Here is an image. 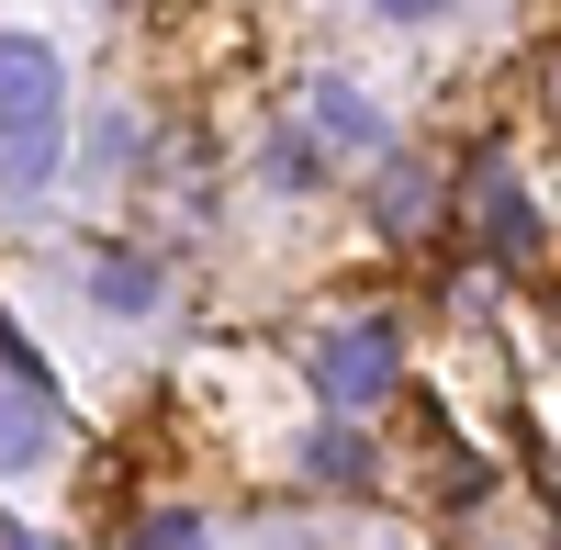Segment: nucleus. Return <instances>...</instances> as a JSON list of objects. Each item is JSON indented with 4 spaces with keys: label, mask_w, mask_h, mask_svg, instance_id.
<instances>
[{
    "label": "nucleus",
    "mask_w": 561,
    "mask_h": 550,
    "mask_svg": "<svg viewBox=\"0 0 561 550\" xmlns=\"http://www.w3.org/2000/svg\"><path fill=\"white\" fill-rule=\"evenodd\" d=\"M270 192H314V180H325V147H314V135H270Z\"/></svg>",
    "instance_id": "7"
},
{
    "label": "nucleus",
    "mask_w": 561,
    "mask_h": 550,
    "mask_svg": "<svg viewBox=\"0 0 561 550\" xmlns=\"http://www.w3.org/2000/svg\"><path fill=\"white\" fill-rule=\"evenodd\" d=\"M45 461H57V393L12 371L0 382V472H45Z\"/></svg>",
    "instance_id": "4"
},
{
    "label": "nucleus",
    "mask_w": 561,
    "mask_h": 550,
    "mask_svg": "<svg viewBox=\"0 0 561 550\" xmlns=\"http://www.w3.org/2000/svg\"><path fill=\"white\" fill-rule=\"evenodd\" d=\"M304 472H314V483H370V449H359L348 427H325V438L304 449Z\"/></svg>",
    "instance_id": "8"
},
{
    "label": "nucleus",
    "mask_w": 561,
    "mask_h": 550,
    "mask_svg": "<svg viewBox=\"0 0 561 550\" xmlns=\"http://www.w3.org/2000/svg\"><path fill=\"white\" fill-rule=\"evenodd\" d=\"M460 214H472V237L494 259H528L539 248V203H528V180L505 169V158H472V180H460Z\"/></svg>",
    "instance_id": "3"
},
{
    "label": "nucleus",
    "mask_w": 561,
    "mask_h": 550,
    "mask_svg": "<svg viewBox=\"0 0 561 550\" xmlns=\"http://www.w3.org/2000/svg\"><path fill=\"white\" fill-rule=\"evenodd\" d=\"M370 12H382V23H438L449 0H370Z\"/></svg>",
    "instance_id": "11"
},
{
    "label": "nucleus",
    "mask_w": 561,
    "mask_h": 550,
    "mask_svg": "<svg viewBox=\"0 0 561 550\" xmlns=\"http://www.w3.org/2000/svg\"><path fill=\"white\" fill-rule=\"evenodd\" d=\"M304 113L337 135V147H359V158H382L393 147V124H382V102H359V90L337 79V68H314V90H304Z\"/></svg>",
    "instance_id": "5"
},
{
    "label": "nucleus",
    "mask_w": 561,
    "mask_h": 550,
    "mask_svg": "<svg viewBox=\"0 0 561 550\" xmlns=\"http://www.w3.org/2000/svg\"><path fill=\"white\" fill-rule=\"evenodd\" d=\"M124 550H203V517H192V506H158V517H135Z\"/></svg>",
    "instance_id": "9"
},
{
    "label": "nucleus",
    "mask_w": 561,
    "mask_h": 550,
    "mask_svg": "<svg viewBox=\"0 0 561 550\" xmlns=\"http://www.w3.org/2000/svg\"><path fill=\"white\" fill-rule=\"evenodd\" d=\"M404 371V337H393V314H337V326L314 337V393L337 404V416H359V404H382Z\"/></svg>",
    "instance_id": "2"
},
{
    "label": "nucleus",
    "mask_w": 561,
    "mask_h": 550,
    "mask_svg": "<svg viewBox=\"0 0 561 550\" xmlns=\"http://www.w3.org/2000/svg\"><path fill=\"white\" fill-rule=\"evenodd\" d=\"M0 158H12L23 192H45L68 158V68L34 34H0Z\"/></svg>",
    "instance_id": "1"
},
{
    "label": "nucleus",
    "mask_w": 561,
    "mask_h": 550,
    "mask_svg": "<svg viewBox=\"0 0 561 550\" xmlns=\"http://www.w3.org/2000/svg\"><path fill=\"white\" fill-rule=\"evenodd\" d=\"M382 225H393V237L427 225V180H415V169H382Z\"/></svg>",
    "instance_id": "10"
},
{
    "label": "nucleus",
    "mask_w": 561,
    "mask_h": 550,
    "mask_svg": "<svg viewBox=\"0 0 561 550\" xmlns=\"http://www.w3.org/2000/svg\"><path fill=\"white\" fill-rule=\"evenodd\" d=\"M169 282H158V259H135V248H113V259H90V303L102 314H147Z\"/></svg>",
    "instance_id": "6"
},
{
    "label": "nucleus",
    "mask_w": 561,
    "mask_h": 550,
    "mask_svg": "<svg viewBox=\"0 0 561 550\" xmlns=\"http://www.w3.org/2000/svg\"><path fill=\"white\" fill-rule=\"evenodd\" d=\"M0 550H68V539H45V528H23V517H12V528H0Z\"/></svg>",
    "instance_id": "12"
}]
</instances>
